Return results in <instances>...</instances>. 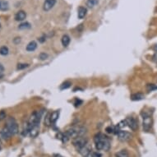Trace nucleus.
<instances>
[{
	"mask_svg": "<svg viewBox=\"0 0 157 157\" xmlns=\"http://www.w3.org/2000/svg\"><path fill=\"white\" fill-rule=\"evenodd\" d=\"M94 141L96 144V148L97 151H102L104 150L105 152H108L110 148V139L106 136L103 135L101 133H98L95 136Z\"/></svg>",
	"mask_w": 157,
	"mask_h": 157,
	"instance_id": "1",
	"label": "nucleus"
},
{
	"mask_svg": "<svg viewBox=\"0 0 157 157\" xmlns=\"http://www.w3.org/2000/svg\"><path fill=\"white\" fill-rule=\"evenodd\" d=\"M6 127L9 128V130L12 133V135L17 134V132H18V130H19V128H18V124H17L16 120L13 118H12V117H10V118L7 119V125H6Z\"/></svg>",
	"mask_w": 157,
	"mask_h": 157,
	"instance_id": "2",
	"label": "nucleus"
},
{
	"mask_svg": "<svg viewBox=\"0 0 157 157\" xmlns=\"http://www.w3.org/2000/svg\"><path fill=\"white\" fill-rule=\"evenodd\" d=\"M87 143H88V140H87V138H84V137H78V138H73V141H72V144L77 151H79Z\"/></svg>",
	"mask_w": 157,
	"mask_h": 157,
	"instance_id": "3",
	"label": "nucleus"
},
{
	"mask_svg": "<svg viewBox=\"0 0 157 157\" xmlns=\"http://www.w3.org/2000/svg\"><path fill=\"white\" fill-rule=\"evenodd\" d=\"M143 116V128L146 131H148L152 126V119L147 113H142Z\"/></svg>",
	"mask_w": 157,
	"mask_h": 157,
	"instance_id": "4",
	"label": "nucleus"
},
{
	"mask_svg": "<svg viewBox=\"0 0 157 157\" xmlns=\"http://www.w3.org/2000/svg\"><path fill=\"white\" fill-rule=\"evenodd\" d=\"M117 136H118L119 140L123 141H128L132 138V135L130 134L129 132H126V131H122V130H119V132L117 133Z\"/></svg>",
	"mask_w": 157,
	"mask_h": 157,
	"instance_id": "5",
	"label": "nucleus"
},
{
	"mask_svg": "<svg viewBox=\"0 0 157 157\" xmlns=\"http://www.w3.org/2000/svg\"><path fill=\"white\" fill-rule=\"evenodd\" d=\"M78 152H79V153H80L83 157H87L89 155L91 154V152H91V146H90L88 143L86 144L85 146H83L82 148L80 149Z\"/></svg>",
	"mask_w": 157,
	"mask_h": 157,
	"instance_id": "6",
	"label": "nucleus"
},
{
	"mask_svg": "<svg viewBox=\"0 0 157 157\" xmlns=\"http://www.w3.org/2000/svg\"><path fill=\"white\" fill-rule=\"evenodd\" d=\"M56 0H45L44 4H43V9L44 11H50V9L54 8V6L55 5Z\"/></svg>",
	"mask_w": 157,
	"mask_h": 157,
	"instance_id": "7",
	"label": "nucleus"
},
{
	"mask_svg": "<svg viewBox=\"0 0 157 157\" xmlns=\"http://www.w3.org/2000/svg\"><path fill=\"white\" fill-rule=\"evenodd\" d=\"M127 126L132 130V131H136L138 128V123L137 121V119L134 118H129L127 119Z\"/></svg>",
	"mask_w": 157,
	"mask_h": 157,
	"instance_id": "8",
	"label": "nucleus"
},
{
	"mask_svg": "<svg viewBox=\"0 0 157 157\" xmlns=\"http://www.w3.org/2000/svg\"><path fill=\"white\" fill-rule=\"evenodd\" d=\"M0 134H1V137H2L3 139H5V140H8V139H9V138L12 136L11 132H10V131L9 130V128L6 127V126L3 127V129L1 130Z\"/></svg>",
	"mask_w": 157,
	"mask_h": 157,
	"instance_id": "9",
	"label": "nucleus"
},
{
	"mask_svg": "<svg viewBox=\"0 0 157 157\" xmlns=\"http://www.w3.org/2000/svg\"><path fill=\"white\" fill-rule=\"evenodd\" d=\"M39 131H40V125H36V126L31 127L29 130L30 136L33 138H36L39 135Z\"/></svg>",
	"mask_w": 157,
	"mask_h": 157,
	"instance_id": "10",
	"label": "nucleus"
},
{
	"mask_svg": "<svg viewBox=\"0 0 157 157\" xmlns=\"http://www.w3.org/2000/svg\"><path fill=\"white\" fill-rule=\"evenodd\" d=\"M26 13L24 11L17 12L16 15H15V20L16 21H20V22L24 21L26 19Z\"/></svg>",
	"mask_w": 157,
	"mask_h": 157,
	"instance_id": "11",
	"label": "nucleus"
},
{
	"mask_svg": "<svg viewBox=\"0 0 157 157\" xmlns=\"http://www.w3.org/2000/svg\"><path fill=\"white\" fill-rule=\"evenodd\" d=\"M86 12H87V9L84 8V7H80L78 9V18L79 19H82L85 17L86 15Z\"/></svg>",
	"mask_w": 157,
	"mask_h": 157,
	"instance_id": "12",
	"label": "nucleus"
},
{
	"mask_svg": "<svg viewBox=\"0 0 157 157\" xmlns=\"http://www.w3.org/2000/svg\"><path fill=\"white\" fill-rule=\"evenodd\" d=\"M36 48H37V43L36 41H30L29 44L26 45V50L29 51V52H32L34 50H36Z\"/></svg>",
	"mask_w": 157,
	"mask_h": 157,
	"instance_id": "13",
	"label": "nucleus"
},
{
	"mask_svg": "<svg viewBox=\"0 0 157 157\" xmlns=\"http://www.w3.org/2000/svg\"><path fill=\"white\" fill-rule=\"evenodd\" d=\"M59 117V111H54L50 114V121L51 124H55Z\"/></svg>",
	"mask_w": 157,
	"mask_h": 157,
	"instance_id": "14",
	"label": "nucleus"
},
{
	"mask_svg": "<svg viewBox=\"0 0 157 157\" xmlns=\"http://www.w3.org/2000/svg\"><path fill=\"white\" fill-rule=\"evenodd\" d=\"M144 99V95L141 93H136L133 94L131 96V99L133 101H138V100H141V99Z\"/></svg>",
	"mask_w": 157,
	"mask_h": 157,
	"instance_id": "15",
	"label": "nucleus"
},
{
	"mask_svg": "<svg viewBox=\"0 0 157 157\" xmlns=\"http://www.w3.org/2000/svg\"><path fill=\"white\" fill-rule=\"evenodd\" d=\"M70 37H69L68 35H64L63 37H62V40H61V42H62V44L64 47H68V46L69 43H70Z\"/></svg>",
	"mask_w": 157,
	"mask_h": 157,
	"instance_id": "16",
	"label": "nucleus"
},
{
	"mask_svg": "<svg viewBox=\"0 0 157 157\" xmlns=\"http://www.w3.org/2000/svg\"><path fill=\"white\" fill-rule=\"evenodd\" d=\"M116 157H129V154L127 150H121L115 154Z\"/></svg>",
	"mask_w": 157,
	"mask_h": 157,
	"instance_id": "17",
	"label": "nucleus"
},
{
	"mask_svg": "<svg viewBox=\"0 0 157 157\" xmlns=\"http://www.w3.org/2000/svg\"><path fill=\"white\" fill-rule=\"evenodd\" d=\"M9 9V3L7 1H0V10L6 11Z\"/></svg>",
	"mask_w": 157,
	"mask_h": 157,
	"instance_id": "18",
	"label": "nucleus"
},
{
	"mask_svg": "<svg viewBox=\"0 0 157 157\" xmlns=\"http://www.w3.org/2000/svg\"><path fill=\"white\" fill-rule=\"evenodd\" d=\"M99 3V0H87L86 1V6L88 8H94Z\"/></svg>",
	"mask_w": 157,
	"mask_h": 157,
	"instance_id": "19",
	"label": "nucleus"
},
{
	"mask_svg": "<svg viewBox=\"0 0 157 157\" xmlns=\"http://www.w3.org/2000/svg\"><path fill=\"white\" fill-rule=\"evenodd\" d=\"M9 50L7 46H2L0 48V54L3 56L8 55L9 54Z\"/></svg>",
	"mask_w": 157,
	"mask_h": 157,
	"instance_id": "20",
	"label": "nucleus"
},
{
	"mask_svg": "<svg viewBox=\"0 0 157 157\" xmlns=\"http://www.w3.org/2000/svg\"><path fill=\"white\" fill-rule=\"evenodd\" d=\"M20 30H26V29H30V24L29 22H23L22 24H20L19 26H18Z\"/></svg>",
	"mask_w": 157,
	"mask_h": 157,
	"instance_id": "21",
	"label": "nucleus"
},
{
	"mask_svg": "<svg viewBox=\"0 0 157 157\" xmlns=\"http://www.w3.org/2000/svg\"><path fill=\"white\" fill-rule=\"evenodd\" d=\"M127 125V119H125V120H122V121H120L119 123V124H117V127H119V129L120 128H123V127H126Z\"/></svg>",
	"mask_w": 157,
	"mask_h": 157,
	"instance_id": "22",
	"label": "nucleus"
},
{
	"mask_svg": "<svg viewBox=\"0 0 157 157\" xmlns=\"http://www.w3.org/2000/svg\"><path fill=\"white\" fill-rule=\"evenodd\" d=\"M71 85H72V83L70 82H64L61 85L60 89L61 90H65V89L69 88L71 86Z\"/></svg>",
	"mask_w": 157,
	"mask_h": 157,
	"instance_id": "23",
	"label": "nucleus"
},
{
	"mask_svg": "<svg viewBox=\"0 0 157 157\" xmlns=\"http://www.w3.org/2000/svg\"><path fill=\"white\" fill-rule=\"evenodd\" d=\"M146 88L149 91H155V90H157V85H154V84H148L146 85Z\"/></svg>",
	"mask_w": 157,
	"mask_h": 157,
	"instance_id": "24",
	"label": "nucleus"
},
{
	"mask_svg": "<svg viewBox=\"0 0 157 157\" xmlns=\"http://www.w3.org/2000/svg\"><path fill=\"white\" fill-rule=\"evenodd\" d=\"M44 124H46L47 126H50V124H51V121H50V113H48L46 116V118L44 119Z\"/></svg>",
	"mask_w": 157,
	"mask_h": 157,
	"instance_id": "25",
	"label": "nucleus"
},
{
	"mask_svg": "<svg viewBox=\"0 0 157 157\" xmlns=\"http://www.w3.org/2000/svg\"><path fill=\"white\" fill-rule=\"evenodd\" d=\"M48 54H45V53H41L40 55H39V58L40 59V60H45V59H47L48 58Z\"/></svg>",
	"mask_w": 157,
	"mask_h": 157,
	"instance_id": "26",
	"label": "nucleus"
},
{
	"mask_svg": "<svg viewBox=\"0 0 157 157\" xmlns=\"http://www.w3.org/2000/svg\"><path fill=\"white\" fill-rule=\"evenodd\" d=\"M28 66H29V65L26 64H18L17 68L18 69V70H22V69H24L26 68H27Z\"/></svg>",
	"mask_w": 157,
	"mask_h": 157,
	"instance_id": "27",
	"label": "nucleus"
},
{
	"mask_svg": "<svg viewBox=\"0 0 157 157\" xmlns=\"http://www.w3.org/2000/svg\"><path fill=\"white\" fill-rule=\"evenodd\" d=\"M105 130H106V132H107L108 133H114V132H115V128L113 127H111V126L106 127V129Z\"/></svg>",
	"mask_w": 157,
	"mask_h": 157,
	"instance_id": "28",
	"label": "nucleus"
},
{
	"mask_svg": "<svg viewBox=\"0 0 157 157\" xmlns=\"http://www.w3.org/2000/svg\"><path fill=\"white\" fill-rule=\"evenodd\" d=\"M6 118V113H4V111H1L0 112V120H3V119Z\"/></svg>",
	"mask_w": 157,
	"mask_h": 157,
	"instance_id": "29",
	"label": "nucleus"
},
{
	"mask_svg": "<svg viewBox=\"0 0 157 157\" xmlns=\"http://www.w3.org/2000/svg\"><path fill=\"white\" fill-rule=\"evenodd\" d=\"M82 100H80V99H76V102H75V106H76V107H77V106H79V105H81V104H82Z\"/></svg>",
	"mask_w": 157,
	"mask_h": 157,
	"instance_id": "30",
	"label": "nucleus"
},
{
	"mask_svg": "<svg viewBox=\"0 0 157 157\" xmlns=\"http://www.w3.org/2000/svg\"><path fill=\"white\" fill-rule=\"evenodd\" d=\"M13 41L15 44H19L20 42H21V38H20V37H17V38L14 39Z\"/></svg>",
	"mask_w": 157,
	"mask_h": 157,
	"instance_id": "31",
	"label": "nucleus"
},
{
	"mask_svg": "<svg viewBox=\"0 0 157 157\" xmlns=\"http://www.w3.org/2000/svg\"><path fill=\"white\" fill-rule=\"evenodd\" d=\"M153 60H154L155 63H157V51L155 53L154 56H153Z\"/></svg>",
	"mask_w": 157,
	"mask_h": 157,
	"instance_id": "32",
	"label": "nucleus"
},
{
	"mask_svg": "<svg viewBox=\"0 0 157 157\" xmlns=\"http://www.w3.org/2000/svg\"><path fill=\"white\" fill-rule=\"evenodd\" d=\"M94 157H101V155L99 154V153H96V152H94Z\"/></svg>",
	"mask_w": 157,
	"mask_h": 157,
	"instance_id": "33",
	"label": "nucleus"
},
{
	"mask_svg": "<svg viewBox=\"0 0 157 157\" xmlns=\"http://www.w3.org/2000/svg\"><path fill=\"white\" fill-rule=\"evenodd\" d=\"M4 71V67L2 65V64H0V72H3Z\"/></svg>",
	"mask_w": 157,
	"mask_h": 157,
	"instance_id": "34",
	"label": "nucleus"
},
{
	"mask_svg": "<svg viewBox=\"0 0 157 157\" xmlns=\"http://www.w3.org/2000/svg\"><path fill=\"white\" fill-rule=\"evenodd\" d=\"M39 40H40V42L43 43V42L45 41V39H44V37H40V38L39 39Z\"/></svg>",
	"mask_w": 157,
	"mask_h": 157,
	"instance_id": "35",
	"label": "nucleus"
},
{
	"mask_svg": "<svg viewBox=\"0 0 157 157\" xmlns=\"http://www.w3.org/2000/svg\"><path fill=\"white\" fill-rule=\"evenodd\" d=\"M54 157H63V156H61V155H54Z\"/></svg>",
	"mask_w": 157,
	"mask_h": 157,
	"instance_id": "36",
	"label": "nucleus"
},
{
	"mask_svg": "<svg viewBox=\"0 0 157 157\" xmlns=\"http://www.w3.org/2000/svg\"><path fill=\"white\" fill-rule=\"evenodd\" d=\"M154 49H155V50H156V51H157V44H155V45Z\"/></svg>",
	"mask_w": 157,
	"mask_h": 157,
	"instance_id": "37",
	"label": "nucleus"
},
{
	"mask_svg": "<svg viewBox=\"0 0 157 157\" xmlns=\"http://www.w3.org/2000/svg\"><path fill=\"white\" fill-rule=\"evenodd\" d=\"M3 77V75H1V74H0V78H2V77Z\"/></svg>",
	"mask_w": 157,
	"mask_h": 157,
	"instance_id": "38",
	"label": "nucleus"
},
{
	"mask_svg": "<svg viewBox=\"0 0 157 157\" xmlns=\"http://www.w3.org/2000/svg\"><path fill=\"white\" fill-rule=\"evenodd\" d=\"M0 151H1V141H0Z\"/></svg>",
	"mask_w": 157,
	"mask_h": 157,
	"instance_id": "39",
	"label": "nucleus"
}]
</instances>
